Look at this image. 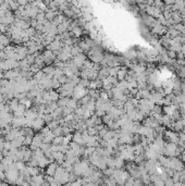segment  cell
Segmentation results:
<instances>
[{"label": "cell", "mask_w": 185, "mask_h": 186, "mask_svg": "<svg viewBox=\"0 0 185 186\" xmlns=\"http://www.w3.org/2000/svg\"><path fill=\"white\" fill-rule=\"evenodd\" d=\"M34 64L37 65L39 69H41V67L45 65V61H44L43 54H41V56H39L38 58H36V59H35V63H34Z\"/></svg>", "instance_id": "obj_33"}, {"label": "cell", "mask_w": 185, "mask_h": 186, "mask_svg": "<svg viewBox=\"0 0 185 186\" xmlns=\"http://www.w3.org/2000/svg\"><path fill=\"white\" fill-rule=\"evenodd\" d=\"M7 103H8L9 108H10V110L12 111V112H14V111L16 110V108L19 107L20 105V101L16 98H13V99L9 100V101H7Z\"/></svg>", "instance_id": "obj_23"}, {"label": "cell", "mask_w": 185, "mask_h": 186, "mask_svg": "<svg viewBox=\"0 0 185 186\" xmlns=\"http://www.w3.org/2000/svg\"><path fill=\"white\" fill-rule=\"evenodd\" d=\"M90 100H92L90 96H89V95H87V96H85V97L82 98L81 100H79V103H80L81 106H85V105H87V103H89Z\"/></svg>", "instance_id": "obj_38"}, {"label": "cell", "mask_w": 185, "mask_h": 186, "mask_svg": "<svg viewBox=\"0 0 185 186\" xmlns=\"http://www.w3.org/2000/svg\"><path fill=\"white\" fill-rule=\"evenodd\" d=\"M45 121H44L41 118H37L33 121V125H32V129H36V131H39V129H43L45 127Z\"/></svg>", "instance_id": "obj_15"}, {"label": "cell", "mask_w": 185, "mask_h": 186, "mask_svg": "<svg viewBox=\"0 0 185 186\" xmlns=\"http://www.w3.org/2000/svg\"><path fill=\"white\" fill-rule=\"evenodd\" d=\"M134 182H135V178H131L130 176V178L126 180V182H125L123 186H134Z\"/></svg>", "instance_id": "obj_45"}, {"label": "cell", "mask_w": 185, "mask_h": 186, "mask_svg": "<svg viewBox=\"0 0 185 186\" xmlns=\"http://www.w3.org/2000/svg\"><path fill=\"white\" fill-rule=\"evenodd\" d=\"M45 76H46V74L43 72V70H41L38 73L34 74V80H35L36 82H38V83H41L44 78H45Z\"/></svg>", "instance_id": "obj_31"}, {"label": "cell", "mask_w": 185, "mask_h": 186, "mask_svg": "<svg viewBox=\"0 0 185 186\" xmlns=\"http://www.w3.org/2000/svg\"><path fill=\"white\" fill-rule=\"evenodd\" d=\"M31 185L32 186H43V184L45 183V178H44L41 174L39 175H36V176H33L31 178Z\"/></svg>", "instance_id": "obj_12"}, {"label": "cell", "mask_w": 185, "mask_h": 186, "mask_svg": "<svg viewBox=\"0 0 185 186\" xmlns=\"http://www.w3.org/2000/svg\"><path fill=\"white\" fill-rule=\"evenodd\" d=\"M41 144H43V135L41 134L34 135V136H33L32 144H31V146H30V149L34 152V151H36L37 149H39Z\"/></svg>", "instance_id": "obj_6"}, {"label": "cell", "mask_w": 185, "mask_h": 186, "mask_svg": "<svg viewBox=\"0 0 185 186\" xmlns=\"http://www.w3.org/2000/svg\"><path fill=\"white\" fill-rule=\"evenodd\" d=\"M49 92V95H50V99H51V103H58V100H59L60 96H59V93L57 90H48Z\"/></svg>", "instance_id": "obj_25"}, {"label": "cell", "mask_w": 185, "mask_h": 186, "mask_svg": "<svg viewBox=\"0 0 185 186\" xmlns=\"http://www.w3.org/2000/svg\"><path fill=\"white\" fill-rule=\"evenodd\" d=\"M5 180H7V182L10 184H16V182H18V180H19V178H20L19 171L18 170L5 171Z\"/></svg>", "instance_id": "obj_5"}, {"label": "cell", "mask_w": 185, "mask_h": 186, "mask_svg": "<svg viewBox=\"0 0 185 186\" xmlns=\"http://www.w3.org/2000/svg\"><path fill=\"white\" fill-rule=\"evenodd\" d=\"M54 138V135L52 134V132H49L48 134H46L45 136H43V143L50 144V143H52Z\"/></svg>", "instance_id": "obj_28"}, {"label": "cell", "mask_w": 185, "mask_h": 186, "mask_svg": "<svg viewBox=\"0 0 185 186\" xmlns=\"http://www.w3.org/2000/svg\"><path fill=\"white\" fill-rule=\"evenodd\" d=\"M179 137H180V142L183 143L185 145V132H181L179 134Z\"/></svg>", "instance_id": "obj_47"}, {"label": "cell", "mask_w": 185, "mask_h": 186, "mask_svg": "<svg viewBox=\"0 0 185 186\" xmlns=\"http://www.w3.org/2000/svg\"><path fill=\"white\" fill-rule=\"evenodd\" d=\"M54 65L50 64V65H47L43 69V72L46 74V75H54Z\"/></svg>", "instance_id": "obj_29"}, {"label": "cell", "mask_w": 185, "mask_h": 186, "mask_svg": "<svg viewBox=\"0 0 185 186\" xmlns=\"http://www.w3.org/2000/svg\"><path fill=\"white\" fill-rule=\"evenodd\" d=\"M103 173H105L107 176H110V178H112V175H113V173H114V169H112V168H109V169H106V170L103 171Z\"/></svg>", "instance_id": "obj_46"}, {"label": "cell", "mask_w": 185, "mask_h": 186, "mask_svg": "<svg viewBox=\"0 0 185 186\" xmlns=\"http://www.w3.org/2000/svg\"><path fill=\"white\" fill-rule=\"evenodd\" d=\"M163 110V112H164V116H170L171 118L172 116V114L174 113V111L177 110V106H174V105H171V106H166L164 108L162 109Z\"/></svg>", "instance_id": "obj_21"}, {"label": "cell", "mask_w": 185, "mask_h": 186, "mask_svg": "<svg viewBox=\"0 0 185 186\" xmlns=\"http://www.w3.org/2000/svg\"><path fill=\"white\" fill-rule=\"evenodd\" d=\"M71 186H83L81 183V180H79V181H75V182H72L71 183Z\"/></svg>", "instance_id": "obj_48"}, {"label": "cell", "mask_w": 185, "mask_h": 186, "mask_svg": "<svg viewBox=\"0 0 185 186\" xmlns=\"http://www.w3.org/2000/svg\"><path fill=\"white\" fill-rule=\"evenodd\" d=\"M114 120H112L110 116H108V114H105V116L101 118V122H103V123L106 124L107 126H109V125H111V123L113 122Z\"/></svg>", "instance_id": "obj_34"}, {"label": "cell", "mask_w": 185, "mask_h": 186, "mask_svg": "<svg viewBox=\"0 0 185 186\" xmlns=\"http://www.w3.org/2000/svg\"><path fill=\"white\" fill-rule=\"evenodd\" d=\"M164 137H166V139H168V143L175 144V145H179L181 143L179 137V133L171 131V129H168V131L164 132Z\"/></svg>", "instance_id": "obj_4"}, {"label": "cell", "mask_w": 185, "mask_h": 186, "mask_svg": "<svg viewBox=\"0 0 185 186\" xmlns=\"http://www.w3.org/2000/svg\"><path fill=\"white\" fill-rule=\"evenodd\" d=\"M71 61H72V63H73L77 69H80V67H83V65H84L85 61H86V56H85L84 54H79V56H76V57L72 58Z\"/></svg>", "instance_id": "obj_9"}, {"label": "cell", "mask_w": 185, "mask_h": 186, "mask_svg": "<svg viewBox=\"0 0 185 186\" xmlns=\"http://www.w3.org/2000/svg\"><path fill=\"white\" fill-rule=\"evenodd\" d=\"M9 7H10V9L12 11H14V12H15L16 10H19V8H20V5H18V1H9Z\"/></svg>", "instance_id": "obj_39"}, {"label": "cell", "mask_w": 185, "mask_h": 186, "mask_svg": "<svg viewBox=\"0 0 185 186\" xmlns=\"http://www.w3.org/2000/svg\"><path fill=\"white\" fill-rule=\"evenodd\" d=\"M2 157H3V155H2V151L0 150V161H1V160H2V159H3Z\"/></svg>", "instance_id": "obj_50"}, {"label": "cell", "mask_w": 185, "mask_h": 186, "mask_svg": "<svg viewBox=\"0 0 185 186\" xmlns=\"http://www.w3.org/2000/svg\"><path fill=\"white\" fill-rule=\"evenodd\" d=\"M10 38H9L8 35H5V34H2V35L0 36V44L2 45V46L5 47H8L10 46Z\"/></svg>", "instance_id": "obj_26"}, {"label": "cell", "mask_w": 185, "mask_h": 186, "mask_svg": "<svg viewBox=\"0 0 185 186\" xmlns=\"http://www.w3.org/2000/svg\"><path fill=\"white\" fill-rule=\"evenodd\" d=\"M61 87V84L59 83L57 78H52V88L54 89H59Z\"/></svg>", "instance_id": "obj_43"}, {"label": "cell", "mask_w": 185, "mask_h": 186, "mask_svg": "<svg viewBox=\"0 0 185 186\" xmlns=\"http://www.w3.org/2000/svg\"><path fill=\"white\" fill-rule=\"evenodd\" d=\"M11 125H12L13 129H22V127H25V118L24 116H22V118H13Z\"/></svg>", "instance_id": "obj_11"}, {"label": "cell", "mask_w": 185, "mask_h": 186, "mask_svg": "<svg viewBox=\"0 0 185 186\" xmlns=\"http://www.w3.org/2000/svg\"><path fill=\"white\" fill-rule=\"evenodd\" d=\"M128 75V70L126 67H119V71H118V75H117V80L118 82H122L125 81V77Z\"/></svg>", "instance_id": "obj_18"}, {"label": "cell", "mask_w": 185, "mask_h": 186, "mask_svg": "<svg viewBox=\"0 0 185 186\" xmlns=\"http://www.w3.org/2000/svg\"><path fill=\"white\" fill-rule=\"evenodd\" d=\"M32 140H33V137L32 136H25L24 138V144H23V146H31V144H32Z\"/></svg>", "instance_id": "obj_44"}, {"label": "cell", "mask_w": 185, "mask_h": 186, "mask_svg": "<svg viewBox=\"0 0 185 186\" xmlns=\"http://www.w3.org/2000/svg\"><path fill=\"white\" fill-rule=\"evenodd\" d=\"M24 118L25 119H28V120L34 121V120L38 118L37 111H36L35 109H31V108L26 109V110H25V113H24Z\"/></svg>", "instance_id": "obj_14"}, {"label": "cell", "mask_w": 185, "mask_h": 186, "mask_svg": "<svg viewBox=\"0 0 185 186\" xmlns=\"http://www.w3.org/2000/svg\"><path fill=\"white\" fill-rule=\"evenodd\" d=\"M30 71L33 73V75H34V74H36V73L39 72V71H41V69H39V67H38L36 64H32L30 67Z\"/></svg>", "instance_id": "obj_42"}, {"label": "cell", "mask_w": 185, "mask_h": 186, "mask_svg": "<svg viewBox=\"0 0 185 186\" xmlns=\"http://www.w3.org/2000/svg\"><path fill=\"white\" fill-rule=\"evenodd\" d=\"M25 33H26V36L30 38H33L34 36L37 34V32H36V30L34 28V27H30V28H27L26 31H25Z\"/></svg>", "instance_id": "obj_36"}, {"label": "cell", "mask_w": 185, "mask_h": 186, "mask_svg": "<svg viewBox=\"0 0 185 186\" xmlns=\"http://www.w3.org/2000/svg\"><path fill=\"white\" fill-rule=\"evenodd\" d=\"M73 142L76 144H79L80 146H85L84 144V139H83V135H82L81 132H75L73 134Z\"/></svg>", "instance_id": "obj_19"}, {"label": "cell", "mask_w": 185, "mask_h": 186, "mask_svg": "<svg viewBox=\"0 0 185 186\" xmlns=\"http://www.w3.org/2000/svg\"><path fill=\"white\" fill-rule=\"evenodd\" d=\"M41 119L45 121V123H50L51 121H54V119H52V116H51V114H44L43 116H41Z\"/></svg>", "instance_id": "obj_41"}, {"label": "cell", "mask_w": 185, "mask_h": 186, "mask_svg": "<svg viewBox=\"0 0 185 186\" xmlns=\"http://www.w3.org/2000/svg\"><path fill=\"white\" fill-rule=\"evenodd\" d=\"M58 165L54 163V162H51V163H49L48 165H47V169H46V174L48 176H51V178H54V173H56V170H57Z\"/></svg>", "instance_id": "obj_17"}, {"label": "cell", "mask_w": 185, "mask_h": 186, "mask_svg": "<svg viewBox=\"0 0 185 186\" xmlns=\"http://www.w3.org/2000/svg\"><path fill=\"white\" fill-rule=\"evenodd\" d=\"M145 11L147 12V14L149 16H151V18H159V16L162 14V11L160 10V9L156 8V7H154V5H148V7H145Z\"/></svg>", "instance_id": "obj_7"}, {"label": "cell", "mask_w": 185, "mask_h": 186, "mask_svg": "<svg viewBox=\"0 0 185 186\" xmlns=\"http://www.w3.org/2000/svg\"><path fill=\"white\" fill-rule=\"evenodd\" d=\"M163 156L168 157V158H174V157H177V145L172 144V143H167L166 145H164Z\"/></svg>", "instance_id": "obj_2"}, {"label": "cell", "mask_w": 185, "mask_h": 186, "mask_svg": "<svg viewBox=\"0 0 185 186\" xmlns=\"http://www.w3.org/2000/svg\"><path fill=\"white\" fill-rule=\"evenodd\" d=\"M87 56H88V58L90 59V61H92V63H96V64H100V62L102 61L103 57H105L102 51H101V48L99 46L92 47L89 51H88V54H87Z\"/></svg>", "instance_id": "obj_1"}, {"label": "cell", "mask_w": 185, "mask_h": 186, "mask_svg": "<svg viewBox=\"0 0 185 186\" xmlns=\"http://www.w3.org/2000/svg\"><path fill=\"white\" fill-rule=\"evenodd\" d=\"M62 142H63V136H58V137H54V140H52V144L54 145H62Z\"/></svg>", "instance_id": "obj_40"}, {"label": "cell", "mask_w": 185, "mask_h": 186, "mask_svg": "<svg viewBox=\"0 0 185 186\" xmlns=\"http://www.w3.org/2000/svg\"><path fill=\"white\" fill-rule=\"evenodd\" d=\"M47 126H48V129H50V131H54V129H57L58 126H60L59 121H58V120H54V121H51L50 123L47 124Z\"/></svg>", "instance_id": "obj_35"}, {"label": "cell", "mask_w": 185, "mask_h": 186, "mask_svg": "<svg viewBox=\"0 0 185 186\" xmlns=\"http://www.w3.org/2000/svg\"><path fill=\"white\" fill-rule=\"evenodd\" d=\"M69 100H70V98H60L57 103L58 107H60V108H65V107L68 106Z\"/></svg>", "instance_id": "obj_32"}, {"label": "cell", "mask_w": 185, "mask_h": 186, "mask_svg": "<svg viewBox=\"0 0 185 186\" xmlns=\"http://www.w3.org/2000/svg\"><path fill=\"white\" fill-rule=\"evenodd\" d=\"M171 129H173L174 132H177V133L180 132V133H181L183 129H185V126H184V124H183L182 120L180 119V120H177V121H174L173 123H172Z\"/></svg>", "instance_id": "obj_16"}, {"label": "cell", "mask_w": 185, "mask_h": 186, "mask_svg": "<svg viewBox=\"0 0 185 186\" xmlns=\"http://www.w3.org/2000/svg\"><path fill=\"white\" fill-rule=\"evenodd\" d=\"M43 58H44V61H45V64H47V65H50L54 60H57V56H56L52 51H50V50L44 51Z\"/></svg>", "instance_id": "obj_8"}, {"label": "cell", "mask_w": 185, "mask_h": 186, "mask_svg": "<svg viewBox=\"0 0 185 186\" xmlns=\"http://www.w3.org/2000/svg\"><path fill=\"white\" fill-rule=\"evenodd\" d=\"M88 90H89V89L84 88V87H82L81 85H77V86L74 87V90H73V95H72V97H73L74 100L79 101V100H81L83 97H85V96H87V95H88Z\"/></svg>", "instance_id": "obj_3"}, {"label": "cell", "mask_w": 185, "mask_h": 186, "mask_svg": "<svg viewBox=\"0 0 185 186\" xmlns=\"http://www.w3.org/2000/svg\"><path fill=\"white\" fill-rule=\"evenodd\" d=\"M3 78H5V72H3V71H0V81L3 80Z\"/></svg>", "instance_id": "obj_49"}, {"label": "cell", "mask_w": 185, "mask_h": 186, "mask_svg": "<svg viewBox=\"0 0 185 186\" xmlns=\"http://www.w3.org/2000/svg\"><path fill=\"white\" fill-rule=\"evenodd\" d=\"M21 74V70L15 69V70H10V71H5V78L8 81H15L16 78L19 77Z\"/></svg>", "instance_id": "obj_10"}, {"label": "cell", "mask_w": 185, "mask_h": 186, "mask_svg": "<svg viewBox=\"0 0 185 186\" xmlns=\"http://www.w3.org/2000/svg\"><path fill=\"white\" fill-rule=\"evenodd\" d=\"M70 33H71V35H72V37L79 38L83 35V28L77 25V26H75L74 28H72V31H71Z\"/></svg>", "instance_id": "obj_22"}, {"label": "cell", "mask_w": 185, "mask_h": 186, "mask_svg": "<svg viewBox=\"0 0 185 186\" xmlns=\"http://www.w3.org/2000/svg\"><path fill=\"white\" fill-rule=\"evenodd\" d=\"M77 103H79V101H76V100H74L73 98H70V100H69V103H68V108H70L71 110H73L75 111L76 109H77Z\"/></svg>", "instance_id": "obj_30"}, {"label": "cell", "mask_w": 185, "mask_h": 186, "mask_svg": "<svg viewBox=\"0 0 185 186\" xmlns=\"http://www.w3.org/2000/svg\"><path fill=\"white\" fill-rule=\"evenodd\" d=\"M83 54V51L81 50V48H80L77 45H74V46L71 47V54H72V58L73 57H76V56H79V54Z\"/></svg>", "instance_id": "obj_27"}, {"label": "cell", "mask_w": 185, "mask_h": 186, "mask_svg": "<svg viewBox=\"0 0 185 186\" xmlns=\"http://www.w3.org/2000/svg\"><path fill=\"white\" fill-rule=\"evenodd\" d=\"M52 134L54 135V137H58V136H63V129L62 126H58L57 129H54V131H51Z\"/></svg>", "instance_id": "obj_37"}, {"label": "cell", "mask_w": 185, "mask_h": 186, "mask_svg": "<svg viewBox=\"0 0 185 186\" xmlns=\"http://www.w3.org/2000/svg\"><path fill=\"white\" fill-rule=\"evenodd\" d=\"M25 110H26L25 106H23V105H21V103H20L19 107H18V108H16V110L13 112L14 118H22V116H24Z\"/></svg>", "instance_id": "obj_20"}, {"label": "cell", "mask_w": 185, "mask_h": 186, "mask_svg": "<svg viewBox=\"0 0 185 186\" xmlns=\"http://www.w3.org/2000/svg\"><path fill=\"white\" fill-rule=\"evenodd\" d=\"M151 32H152V34H156V35H163V34H167L168 28H167L166 26H162V25L157 23L155 26H152Z\"/></svg>", "instance_id": "obj_13"}, {"label": "cell", "mask_w": 185, "mask_h": 186, "mask_svg": "<svg viewBox=\"0 0 185 186\" xmlns=\"http://www.w3.org/2000/svg\"><path fill=\"white\" fill-rule=\"evenodd\" d=\"M100 87H102V83H101L100 80H94V81H90L89 83V87H88V89H97V88H100Z\"/></svg>", "instance_id": "obj_24"}]
</instances>
